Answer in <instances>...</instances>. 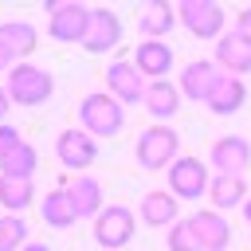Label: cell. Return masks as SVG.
I'll use <instances>...</instances> for the list:
<instances>
[{
    "mask_svg": "<svg viewBox=\"0 0 251 251\" xmlns=\"http://www.w3.org/2000/svg\"><path fill=\"white\" fill-rule=\"evenodd\" d=\"M20 251H51V247H47V243H24Z\"/></svg>",
    "mask_w": 251,
    "mask_h": 251,
    "instance_id": "obj_32",
    "label": "cell"
},
{
    "mask_svg": "<svg viewBox=\"0 0 251 251\" xmlns=\"http://www.w3.org/2000/svg\"><path fill=\"white\" fill-rule=\"evenodd\" d=\"M118 43H122V20H118V12H110V8H90V31H86L82 47H86L90 55H106V51H114Z\"/></svg>",
    "mask_w": 251,
    "mask_h": 251,
    "instance_id": "obj_10",
    "label": "cell"
},
{
    "mask_svg": "<svg viewBox=\"0 0 251 251\" xmlns=\"http://www.w3.org/2000/svg\"><path fill=\"white\" fill-rule=\"evenodd\" d=\"M188 220H192V227H196L204 251H227V243H231V224H227L216 208H208V212H192Z\"/></svg>",
    "mask_w": 251,
    "mask_h": 251,
    "instance_id": "obj_15",
    "label": "cell"
},
{
    "mask_svg": "<svg viewBox=\"0 0 251 251\" xmlns=\"http://www.w3.org/2000/svg\"><path fill=\"white\" fill-rule=\"evenodd\" d=\"M169 251H204L192 220H176V224L169 227Z\"/></svg>",
    "mask_w": 251,
    "mask_h": 251,
    "instance_id": "obj_27",
    "label": "cell"
},
{
    "mask_svg": "<svg viewBox=\"0 0 251 251\" xmlns=\"http://www.w3.org/2000/svg\"><path fill=\"white\" fill-rule=\"evenodd\" d=\"M216 63L227 75H251V43L239 31H224L216 39Z\"/></svg>",
    "mask_w": 251,
    "mask_h": 251,
    "instance_id": "obj_14",
    "label": "cell"
},
{
    "mask_svg": "<svg viewBox=\"0 0 251 251\" xmlns=\"http://www.w3.org/2000/svg\"><path fill=\"white\" fill-rule=\"evenodd\" d=\"M220 78H224V71H220V63H212V59L184 63V71H180V94H184L188 102H208V94L216 90Z\"/></svg>",
    "mask_w": 251,
    "mask_h": 251,
    "instance_id": "obj_13",
    "label": "cell"
},
{
    "mask_svg": "<svg viewBox=\"0 0 251 251\" xmlns=\"http://www.w3.org/2000/svg\"><path fill=\"white\" fill-rule=\"evenodd\" d=\"M4 67H16V55H12V51L0 43V71H4Z\"/></svg>",
    "mask_w": 251,
    "mask_h": 251,
    "instance_id": "obj_31",
    "label": "cell"
},
{
    "mask_svg": "<svg viewBox=\"0 0 251 251\" xmlns=\"http://www.w3.org/2000/svg\"><path fill=\"white\" fill-rule=\"evenodd\" d=\"M212 169L220 176H243L251 169V145H247V137H235V133L216 137L212 141Z\"/></svg>",
    "mask_w": 251,
    "mask_h": 251,
    "instance_id": "obj_8",
    "label": "cell"
},
{
    "mask_svg": "<svg viewBox=\"0 0 251 251\" xmlns=\"http://www.w3.org/2000/svg\"><path fill=\"white\" fill-rule=\"evenodd\" d=\"M141 106L149 110V118H173V114L180 110V86H173L169 78L149 82V90H145V102H141Z\"/></svg>",
    "mask_w": 251,
    "mask_h": 251,
    "instance_id": "obj_19",
    "label": "cell"
},
{
    "mask_svg": "<svg viewBox=\"0 0 251 251\" xmlns=\"http://www.w3.org/2000/svg\"><path fill=\"white\" fill-rule=\"evenodd\" d=\"M35 165H39V153L27 141H20L8 157H0V176H24V180H31Z\"/></svg>",
    "mask_w": 251,
    "mask_h": 251,
    "instance_id": "obj_25",
    "label": "cell"
},
{
    "mask_svg": "<svg viewBox=\"0 0 251 251\" xmlns=\"http://www.w3.org/2000/svg\"><path fill=\"white\" fill-rule=\"evenodd\" d=\"M141 220L149 227H173L176 224V196L173 192H161V188L145 192L141 196Z\"/></svg>",
    "mask_w": 251,
    "mask_h": 251,
    "instance_id": "obj_18",
    "label": "cell"
},
{
    "mask_svg": "<svg viewBox=\"0 0 251 251\" xmlns=\"http://www.w3.org/2000/svg\"><path fill=\"white\" fill-rule=\"evenodd\" d=\"M243 220H247V227H251V196L243 200Z\"/></svg>",
    "mask_w": 251,
    "mask_h": 251,
    "instance_id": "obj_33",
    "label": "cell"
},
{
    "mask_svg": "<svg viewBox=\"0 0 251 251\" xmlns=\"http://www.w3.org/2000/svg\"><path fill=\"white\" fill-rule=\"evenodd\" d=\"M243 102H247V86H243V78L224 71V78H220V82H216V90L208 94V110H212V114H220V118H227V114L243 110Z\"/></svg>",
    "mask_w": 251,
    "mask_h": 251,
    "instance_id": "obj_16",
    "label": "cell"
},
{
    "mask_svg": "<svg viewBox=\"0 0 251 251\" xmlns=\"http://www.w3.org/2000/svg\"><path fill=\"white\" fill-rule=\"evenodd\" d=\"M78 122L90 137H114L126 126V106L106 90V94H86L78 102Z\"/></svg>",
    "mask_w": 251,
    "mask_h": 251,
    "instance_id": "obj_3",
    "label": "cell"
},
{
    "mask_svg": "<svg viewBox=\"0 0 251 251\" xmlns=\"http://www.w3.org/2000/svg\"><path fill=\"white\" fill-rule=\"evenodd\" d=\"M176 20L196 35V39H220L224 35V8L216 0H180L176 4Z\"/></svg>",
    "mask_w": 251,
    "mask_h": 251,
    "instance_id": "obj_6",
    "label": "cell"
},
{
    "mask_svg": "<svg viewBox=\"0 0 251 251\" xmlns=\"http://www.w3.org/2000/svg\"><path fill=\"white\" fill-rule=\"evenodd\" d=\"M27 243V224L20 216H0V251H20Z\"/></svg>",
    "mask_w": 251,
    "mask_h": 251,
    "instance_id": "obj_26",
    "label": "cell"
},
{
    "mask_svg": "<svg viewBox=\"0 0 251 251\" xmlns=\"http://www.w3.org/2000/svg\"><path fill=\"white\" fill-rule=\"evenodd\" d=\"M133 227H137V216L126 204H106L94 216V243L106 247V251H118L133 239Z\"/></svg>",
    "mask_w": 251,
    "mask_h": 251,
    "instance_id": "obj_5",
    "label": "cell"
},
{
    "mask_svg": "<svg viewBox=\"0 0 251 251\" xmlns=\"http://www.w3.org/2000/svg\"><path fill=\"white\" fill-rule=\"evenodd\" d=\"M133 157L145 173H157V169H169L176 157H180V137L173 126H149L137 133V145H133Z\"/></svg>",
    "mask_w": 251,
    "mask_h": 251,
    "instance_id": "obj_1",
    "label": "cell"
},
{
    "mask_svg": "<svg viewBox=\"0 0 251 251\" xmlns=\"http://www.w3.org/2000/svg\"><path fill=\"white\" fill-rule=\"evenodd\" d=\"M0 43H4L16 59H27V55L35 51L39 35H35L31 24H24V20H8V24H0Z\"/></svg>",
    "mask_w": 251,
    "mask_h": 251,
    "instance_id": "obj_23",
    "label": "cell"
},
{
    "mask_svg": "<svg viewBox=\"0 0 251 251\" xmlns=\"http://www.w3.org/2000/svg\"><path fill=\"white\" fill-rule=\"evenodd\" d=\"M55 157H59L67 169L82 173V169H90V165H94L98 145H94V137H90L86 129H63V133L55 137Z\"/></svg>",
    "mask_w": 251,
    "mask_h": 251,
    "instance_id": "obj_9",
    "label": "cell"
},
{
    "mask_svg": "<svg viewBox=\"0 0 251 251\" xmlns=\"http://www.w3.org/2000/svg\"><path fill=\"white\" fill-rule=\"evenodd\" d=\"M39 212H43V224H47V227H59V231H67V227L78 220V216H75V204H71V196H67V188H51V192L43 196Z\"/></svg>",
    "mask_w": 251,
    "mask_h": 251,
    "instance_id": "obj_21",
    "label": "cell"
},
{
    "mask_svg": "<svg viewBox=\"0 0 251 251\" xmlns=\"http://www.w3.org/2000/svg\"><path fill=\"white\" fill-rule=\"evenodd\" d=\"M208 188H212V176L200 157H176L169 165V192L176 200H200Z\"/></svg>",
    "mask_w": 251,
    "mask_h": 251,
    "instance_id": "obj_7",
    "label": "cell"
},
{
    "mask_svg": "<svg viewBox=\"0 0 251 251\" xmlns=\"http://www.w3.org/2000/svg\"><path fill=\"white\" fill-rule=\"evenodd\" d=\"M8 98L16 102V106H43L51 94H55V78H51V71H43V67H35V63H16L12 71H8Z\"/></svg>",
    "mask_w": 251,
    "mask_h": 251,
    "instance_id": "obj_2",
    "label": "cell"
},
{
    "mask_svg": "<svg viewBox=\"0 0 251 251\" xmlns=\"http://www.w3.org/2000/svg\"><path fill=\"white\" fill-rule=\"evenodd\" d=\"M20 141H24V137H20V129L4 122V126H0V157H8V153H12L16 145H20Z\"/></svg>",
    "mask_w": 251,
    "mask_h": 251,
    "instance_id": "obj_28",
    "label": "cell"
},
{
    "mask_svg": "<svg viewBox=\"0 0 251 251\" xmlns=\"http://www.w3.org/2000/svg\"><path fill=\"white\" fill-rule=\"evenodd\" d=\"M129 63L141 71L145 82H161V78L173 71V47H169L165 39H141V43L133 47V59H129Z\"/></svg>",
    "mask_w": 251,
    "mask_h": 251,
    "instance_id": "obj_11",
    "label": "cell"
},
{
    "mask_svg": "<svg viewBox=\"0 0 251 251\" xmlns=\"http://www.w3.org/2000/svg\"><path fill=\"white\" fill-rule=\"evenodd\" d=\"M47 35L55 43H82L90 31V8L75 0H47Z\"/></svg>",
    "mask_w": 251,
    "mask_h": 251,
    "instance_id": "obj_4",
    "label": "cell"
},
{
    "mask_svg": "<svg viewBox=\"0 0 251 251\" xmlns=\"http://www.w3.org/2000/svg\"><path fill=\"white\" fill-rule=\"evenodd\" d=\"M208 196H212V208H216V212L239 208V204L247 200V180H243V176H220V173H216Z\"/></svg>",
    "mask_w": 251,
    "mask_h": 251,
    "instance_id": "obj_22",
    "label": "cell"
},
{
    "mask_svg": "<svg viewBox=\"0 0 251 251\" xmlns=\"http://www.w3.org/2000/svg\"><path fill=\"white\" fill-rule=\"evenodd\" d=\"M173 20H176V8H169L165 0H149L141 8V20H137V31L145 39H161L165 31H173Z\"/></svg>",
    "mask_w": 251,
    "mask_h": 251,
    "instance_id": "obj_20",
    "label": "cell"
},
{
    "mask_svg": "<svg viewBox=\"0 0 251 251\" xmlns=\"http://www.w3.org/2000/svg\"><path fill=\"white\" fill-rule=\"evenodd\" d=\"M8 106H12V98H8V86H0V126H4V118H8Z\"/></svg>",
    "mask_w": 251,
    "mask_h": 251,
    "instance_id": "obj_30",
    "label": "cell"
},
{
    "mask_svg": "<svg viewBox=\"0 0 251 251\" xmlns=\"http://www.w3.org/2000/svg\"><path fill=\"white\" fill-rule=\"evenodd\" d=\"M31 200H35V184L31 180H24V176H0V204H4L8 216L31 208Z\"/></svg>",
    "mask_w": 251,
    "mask_h": 251,
    "instance_id": "obj_24",
    "label": "cell"
},
{
    "mask_svg": "<svg viewBox=\"0 0 251 251\" xmlns=\"http://www.w3.org/2000/svg\"><path fill=\"white\" fill-rule=\"evenodd\" d=\"M67 196H71L78 220H90V216H98V212L106 208V204H102V184H98L94 176H75V180L67 184Z\"/></svg>",
    "mask_w": 251,
    "mask_h": 251,
    "instance_id": "obj_17",
    "label": "cell"
},
{
    "mask_svg": "<svg viewBox=\"0 0 251 251\" xmlns=\"http://www.w3.org/2000/svg\"><path fill=\"white\" fill-rule=\"evenodd\" d=\"M235 31H239V35L251 43V8H243V12L235 16Z\"/></svg>",
    "mask_w": 251,
    "mask_h": 251,
    "instance_id": "obj_29",
    "label": "cell"
},
{
    "mask_svg": "<svg viewBox=\"0 0 251 251\" xmlns=\"http://www.w3.org/2000/svg\"><path fill=\"white\" fill-rule=\"evenodd\" d=\"M106 86H110V94H114L122 106L145 102V90H149V82L141 78V71H137L133 63H122V59L106 67Z\"/></svg>",
    "mask_w": 251,
    "mask_h": 251,
    "instance_id": "obj_12",
    "label": "cell"
}]
</instances>
